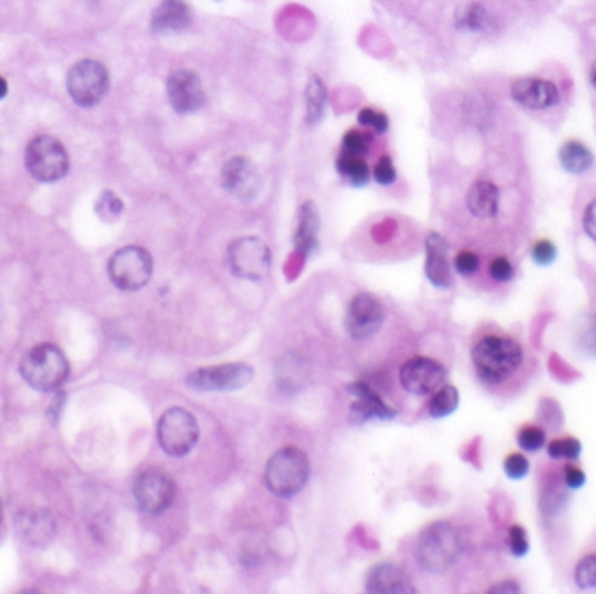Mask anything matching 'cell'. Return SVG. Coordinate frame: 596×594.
<instances>
[{
    "label": "cell",
    "instance_id": "1",
    "mask_svg": "<svg viewBox=\"0 0 596 594\" xmlns=\"http://www.w3.org/2000/svg\"><path fill=\"white\" fill-rule=\"evenodd\" d=\"M471 361L480 380L490 387H506L525 378L528 355L522 342L507 334H486L471 349Z\"/></svg>",
    "mask_w": 596,
    "mask_h": 594
},
{
    "label": "cell",
    "instance_id": "2",
    "mask_svg": "<svg viewBox=\"0 0 596 594\" xmlns=\"http://www.w3.org/2000/svg\"><path fill=\"white\" fill-rule=\"evenodd\" d=\"M463 537L450 521H434L420 534L417 544L419 565L429 574H445L463 555Z\"/></svg>",
    "mask_w": 596,
    "mask_h": 594
},
{
    "label": "cell",
    "instance_id": "3",
    "mask_svg": "<svg viewBox=\"0 0 596 594\" xmlns=\"http://www.w3.org/2000/svg\"><path fill=\"white\" fill-rule=\"evenodd\" d=\"M311 476L309 457L297 446L278 450L265 465L263 482L271 493L281 499H290L300 493Z\"/></svg>",
    "mask_w": 596,
    "mask_h": 594
},
{
    "label": "cell",
    "instance_id": "4",
    "mask_svg": "<svg viewBox=\"0 0 596 594\" xmlns=\"http://www.w3.org/2000/svg\"><path fill=\"white\" fill-rule=\"evenodd\" d=\"M19 373L32 389L51 392L67 382L70 377V365L58 345L40 344L21 357Z\"/></svg>",
    "mask_w": 596,
    "mask_h": 594
},
{
    "label": "cell",
    "instance_id": "5",
    "mask_svg": "<svg viewBox=\"0 0 596 594\" xmlns=\"http://www.w3.org/2000/svg\"><path fill=\"white\" fill-rule=\"evenodd\" d=\"M157 441L169 457H186L199 441L196 417L180 407L166 409L157 422Z\"/></svg>",
    "mask_w": 596,
    "mask_h": 594
},
{
    "label": "cell",
    "instance_id": "6",
    "mask_svg": "<svg viewBox=\"0 0 596 594\" xmlns=\"http://www.w3.org/2000/svg\"><path fill=\"white\" fill-rule=\"evenodd\" d=\"M25 166L37 182L53 184L69 173L70 159L59 140L37 136L25 150Z\"/></svg>",
    "mask_w": 596,
    "mask_h": 594
},
{
    "label": "cell",
    "instance_id": "7",
    "mask_svg": "<svg viewBox=\"0 0 596 594\" xmlns=\"http://www.w3.org/2000/svg\"><path fill=\"white\" fill-rule=\"evenodd\" d=\"M154 260L149 251L140 246L117 249L109 260V278L122 292H138L149 284Z\"/></svg>",
    "mask_w": 596,
    "mask_h": 594
},
{
    "label": "cell",
    "instance_id": "8",
    "mask_svg": "<svg viewBox=\"0 0 596 594\" xmlns=\"http://www.w3.org/2000/svg\"><path fill=\"white\" fill-rule=\"evenodd\" d=\"M227 263L236 278L261 281L271 272L272 255L269 246L261 239L255 236H246L229 244Z\"/></svg>",
    "mask_w": 596,
    "mask_h": 594
},
{
    "label": "cell",
    "instance_id": "9",
    "mask_svg": "<svg viewBox=\"0 0 596 594\" xmlns=\"http://www.w3.org/2000/svg\"><path fill=\"white\" fill-rule=\"evenodd\" d=\"M111 88L107 69L96 59H80L69 70L67 90L79 107L98 105Z\"/></svg>",
    "mask_w": 596,
    "mask_h": 594
},
{
    "label": "cell",
    "instance_id": "10",
    "mask_svg": "<svg viewBox=\"0 0 596 594\" xmlns=\"http://www.w3.org/2000/svg\"><path fill=\"white\" fill-rule=\"evenodd\" d=\"M253 380V368L246 363H225L206 366L186 377V386L199 392H230L242 389Z\"/></svg>",
    "mask_w": 596,
    "mask_h": 594
},
{
    "label": "cell",
    "instance_id": "11",
    "mask_svg": "<svg viewBox=\"0 0 596 594\" xmlns=\"http://www.w3.org/2000/svg\"><path fill=\"white\" fill-rule=\"evenodd\" d=\"M133 495L144 513L157 516L173 505L176 484L163 471L147 469L134 480Z\"/></svg>",
    "mask_w": 596,
    "mask_h": 594
},
{
    "label": "cell",
    "instance_id": "12",
    "mask_svg": "<svg viewBox=\"0 0 596 594\" xmlns=\"http://www.w3.org/2000/svg\"><path fill=\"white\" fill-rule=\"evenodd\" d=\"M447 370L443 365L431 357H411L401 370H399V382L401 387L415 394V396H429L434 394L442 386H445Z\"/></svg>",
    "mask_w": 596,
    "mask_h": 594
},
{
    "label": "cell",
    "instance_id": "13",
    "mask_svg": "<svg viewBox=\"0 0 596 594\" xmlns=\"http://www.w3.org/2000/svg\"><path fill=\"white\" fill-rule=\"evenodd\" d=\"M386 319L384 305L370 295L359 293L356 295L346 313V330L351 338L365 340L377 334Z\"/></svg>",
    "mask_w": 596,
    "mask_h": 594
},
{
    "label": "cell",
    "instance_id": "14",
    "mask_svg": "<svg viewBox=\"0 0 596 594\" xmlns=\"http://www.w3.org/2000/svg\"><path fill=\"white\" fill-rule=\"evenodd\" d=\"M169 103L178 113L197 111L206 103L205 88L199 75L192 70H175L166 84Z\"/></svg>",
    "mask_w": 596,
    "mask_h": 594
},
{
    "label": "cell",
    "instance_id": "15",
    "mask_svg": "<svg viewBox=\"0 0 596 594\" xmlns=\"http://www.w3.org/2000/svg\"><path fill=\"white\" fill-rule=\"evenodd\" d=\"M511 98L528 111H546L559 105V91L548 79L522 77L513 82Z\"/></svg>",
    "mask_w": 596,
    "mask_h": 594
},
{
    "label": "cell",
    "instance_id": "16",
    "mask_svg": "<svg viewBox=\"0 0 596 594\" xmlns=\"http://www.w3.org/2000/svg\"><path fill=\"white\" fill-rule=\"evenodd\" d=\"M19 539L32 547H46L57 536V523L49 511L40 507H27L16 516Z\"/></svg>",
    "mask_w": 596,
    "mask_h": 594
},
{
    "label": "cell",
    "instance_id": "17",
    "mask_svg": "<svg viewBox=\"0 0 596 594\" xmlns=\"http://www.w3.org/2000/svg\"><path fill=\"white\" fill-rule=\"evenodd\" d=\"M222 186L234 197L250 201L261 188V176L250 159L236 155L222 167Z\"/></svg>",
    "mask_w": 596,
    "mask_h": 594
},
{
    "label": "cell",
    "instance_id": "18",
    "mask_svg": "<svg viewBox=\"0 0 596 594\" xmlns=\"http://www.w3.org/2000/svg\"><path fill=\"white\" fill-rule=\"evenodd\" d=\"M347 390L357 398L349 408V419L356 426L367 424L373 419L391 420L398 415V411L386 405L384 399L367 382H355L347 386Z\"/></svg>",
    "mask_w": 596,
    "mask_h": 594
},
{
    "label": "cell",
    "instance_id": "19",
    "mask_svg": "<svg viewBox=\"0 0 596 594\" xmlns=\"http://www.w3.org/2000/svg\"><path fill=\"white\" fill-rule=\"evenodd\" d=\"M365 589L372 594H409L415 593L410 577L394 563H377L368 570L365 578Z\"/></svg>",
    "mask_w": 596,
    "mask_h": 594
},
{
    "label": "cell",
    "instance_id": "20",
    "mask_svg": "<svg viewBox=\"0 0 596 594\" xmlns=\"http://www.w3.org/2000/svg\"><path fill=\"white\" fill-rule=\"evenodd\" d=\"M424 270L436 288H450L453 282L452 265L448 260V244L438 232H431L426 239Z\"/></svg>",
    "mask_w": 596,
    "mask_h": 594
},
{
    "label": "cell",
    "instance_id": "21",
    "mask_svg": "<svg viewBox=\"0 0 596 594\" xmlns=\"http://www.w3.org/2000/svg\"><path fill=\"white\" fill-rule=\"evenodd\" d=\"M190 9L186 0H163L152 15L155 34H178L190 27Z\"/></svg>",
    "mask_w": 596,
    "mask_h": 594
},
{
    "label": "cell",
    "instance_id": "22",
    "mask_svg": "<svg viewBox=\"0 0 596 594\" xmlns=\"http://www.w3.org/2000/svg\"><path fill=\"white\" fill-rule=\"evenodd\" d=\"M499 201H501L499 188L488 180H480L473 184L467 192V207L476 218L495 217L499 211Z\"/></svg>",
    "mask_w": 596,
    "mask_h": 594
},
{
    "label": "cell",
    "instance_id": "23",
    "mask_svg": "<svg viewBox=\"0 0 596 594\" xmlns=\"http://www.w3.org/2000/svg\"><path fill=\"white\" fill-rule=\"evenodd\" d=\"M317 232H319V217L316 206L305 203L300 207L298 215V227L295 232V248L302 255L314 253L317 246Z\"/></svg>",
    "mask_w": 596,
    "mask_h": 594
},
{
    "label": "cell",
    "instance_id": "24",
    "mask_svg": "<svg viewBox=\"0 0 596 594\" xmlns=\"http://www.w3.org/2000/svg\"><path fill=\"white\" fill-rule=\"evenodd\" d=\"M309 372L297 354H284L276 365V378L282 390H298L307 380Z\"/></svg>",
    "mask_w": 596,
    "mask_h": 594
},
{
    "label": "cell",
    "instance_id": "25",
    "mask_svg": "<svg viewBox=\"0 0 596 594\" xmlns=\"http://www.w3.org/2000/svg\"><path fill=\"white\" fill-rule=\"evenodd\" d=\"M559 163L569 173H584L593 166V154L580 142L570 140L559 149Z\"/></svg>",
    "mask_w": 596,
    "mask_h": 594
},
{
    "label": "cell",
    "instance_id": "26",
    "mask_svg": "<svg viewBox=\"0 0 596 594\" xmlns=\"http://www.w3.org/2000/svg\"><path fill=\"white\" fill-rule=\"evenodd\" d=\"M336 169L351 186H367L368 180H370L368 164L365 163L363 157H357V155H351V154L342 152L338 155V161H336Z\"/></svg>",
    "mask_w": 596,
    "mask_h": 594
},
{
    "label": "cell",
    "instance_id": "27",
    "mask_svg": "<svg viewBox=\"0 0 596 594\" xmlns=\"http://www.w3.org/2000/svg\"><path fill=\"white\" fill-rule=\"evenodd\" d=\"M326 88L323 84V80L313 75L307 82V90H305V111H307V122L309 124H316L323 119V113L326 109Z\"/></svg>",
    "mask_w": 596,
    "mask_h": 594
},
{
    "label": "cell",
    "instance_id": "28",
    "mask_svg": "<svg viewBox=\"0 0 596 594\" xmlns=\"http://www.w3.org/2000/svg\"><path fill=\"white\" fill-rule=\"evenodd\" d=\"M459 408V390L453 386H442L429 401V415L432 419H445Z\"/></svg>",
    "mask_w": 596,
    "mask_h": 594
},
{
    "label": "cell",
    "instance_id": "29",
    "mask_svg": "<svg viewBox=\"0 0 596 594\" xmlns=\"http://www.w3.org/2000/svg\"><path fill=\"white\" fill-rule=\"evenodd\" d=\"M494 19L482 4H471L457 16V27L467 32H484L492 27Z\"/></svg>",
    "mask_w": 596,
    "mask_h": 594
},
{
    "label": "cell",
    "instance_id": "30",
    "mask_svg": "<svg viewBox=\"0 0 596 594\" xmlns=\"http://www.w3.org/2000/svg\"><path fill=\"white\" fill-rule=\"evenodd\" d=\"M580 451H582V445L579 441L578 438L574 436H563V438H557L553 441H549L548 445V455L553 459V461H578L580 457Z\"/></svg>",
    "mask_w": 596,
    "mask_h": 594
},
{
    "label": "cell",
    "instance_id": "31",
    "mask_svg": "<svg viewBox=\"0 0 596 594\" xmlns=\"http://www.w3.org/2000/svg\"><path fill=\"white\" fill-rule=\"evenodd\" d=\"M94 211H96V215H98L100 220L112 223L115 222V220H119V217L122 215L124 205H122V201H121L113 192H111V190H105V192L98 197L96 206H94Z\"/></svg>",
    "mask_w": 596,
    "mask_h": 594
},
{
    "label": "cell",
    "instance_id": "32",
    "mask_svg": "<svg viewBox=\"0 0 596 594\" xmlns=\"http://www.w3.org/2000/svg\"><path fill=\"white\" fill-rule=\"evenodd\" d=\"M516 441L522 450L534 453L546 446V432H544V429L536 424H528L518 430Z\"/></svg>",
    "mask_w": 596,
    "mask_h": 594
},
{
    "label": "cell",
    "instance_id": "33",
    "mask_svg": "<svg viewBox=\"0 0 596 594\" xmlns=\"http://www.w3.org/2000/svg\"><path fill=\"white\" fill-rule=\"evenodd\" d=\"M576 584L580 589H595L596 588V555L582 557L576 567Z\"/></svg>",
    "mask_w": 596,
    "mask_h": 594
},
{
    "label": "cell",
    "instance_id": "34",
    "mask_svg": "<svg viewBox=\"0 0 596 594\" xmlns=\"http://www.w3.org/2000/svg\"><path fill=\"white\" fill-rule=\"evenodd\" d=\"M370 149V140L367 134H363L361 131H349L346 136H344V142H342V152L346 154H351V155H357V157H363L367 152Z\"/></svg>",
    "mask_w": 596,
    "mask_h": 594
},
{
    "label": "cell",
    "instance_id": "35",
    "mask_svg": "<svg viewBox=\"0 0 596 594\" xmlns=\"http://www.w3.org/2000/svg\"><path fill=\"white\" fill-rule=\"evenodd\" d=\"M530 471V462L523 453H511L504 461V472L509 480H523Z\"/></svg>",
    "mask_w": 596,
    "mask_h": 594
},
{
    "label": "cell",
    "instance_id": "36",
    "mask_svg": "<svg viewBox=\"0 0 596 594\" xmlns=\"http://www.w3.org/2000/svg\"><path fill=\"white\" fill-rule=\"evenodd\" d=\"M507 542H509V551H511L513 557H527V553L530 549V544H528V537H527V532H525L523 526L513 525L509 528V534H507Z\"/></svg>",
    "mask_w": 596,
    "mask_h": 594
},
{
    "label": "cell",
    "instance_id": "37",
    "mask_svg": "<svg viewBox=\"0 0 596 594\" xmlns=\"http://www.w3.org/2000/svg\"><path fill=\"white\" fill-rule=\"evenodd\" d=\"M357 121H359L361 126L372 128L377 133H386L389 128L388 117L384 113H380V111H373V109H363V111H359Z\"/></svg>",
    "mask_w": 596,
    "mask_h": 594
},
{
    "label": "cell",
    "instance_id": "38",
    "mask_svg": "<svg viewBox=\"0 0 596 594\" xmlns=\"http://www.w3.org/2000/svg\"><path fill=\"white\" fill-rule=\"evenodd\" d=\"M557 246L549 239H539L532 248V259L537 265H551L557 259Z\"/></svg>",
    "mask_w": 596,
    "mask_h": 594
},
{
    "label": "cell",
    "instance_id": "39",
    "mask_svg": "<svg viewBox=\"0 0 596 594\" xmlns=\"http://www.w3.org/2000/svg\"><path fill=\"white\" fill-rule=\"evenodd\" d=\"M453 267L461 276H473L480 269V259L473 251H461L453 260Z\"/></svg>",
    "mask_w": 596,
    "mask_h": 594
},
{
    "label": "cell",
    "instance_id": "40",
    "mask_svg": "<svg viewBox=\"0 0 596 594\" xmlns=\"http://www.w3.org/2000/svg\"><path fill=\"white\" fill-rule=\"evenodd\" d=\"M490 276L497 282H507L515 278V267L506 257H497L490 263Z\"/></svg>",
    "mask_w": 596,
    "mask_h": 594
},
{
    "label": "cell",
    "instance_id": "41",
    "mask_svg": "<svg viewBox=\"0 0 596 594\" xmlns=\"http://www.w3.org/2000/svg\"><path fill=\"white\" fill-rule=\"evenodd\" d=\"M373 175H375L377 184H380V186H391L392 182L396 180V167L392 164L391 157L384 155L377 163V166L373 169Z\"/></svg>",
    "mask_w": 596,
    "mask_h": 594
},
{
    "label": "cell",
    "instance_id": "42",
    "mask_svg": "<svg viewBox=\"0 0 596 594\" xmlns=\"http://www.w3.org/2000/svg\"><path fill=\"white\" fill-rule=\"evenodd\" d=\"M563 482L567 484V488L579 490L586 483V474L578 465L567 464L563 469Z\"/></svg>",
    "mask_w": 596,
    "mask_h": 594
},
{
    "label": "cell",
    "instance_id": "43",
    "mask_svg": "<svg viewBox=\"0 0 596 594\" xmlns=\"http://www.w3.org/2000/svg\"><path fill=\"white\" fill-rule=\"evenodd\" d=\"M582 227H584V232L588 234V238L596 242V199L586 206L584 217H582Z\"/></svg>",
    "mask_w": 596,
    "mask_h": 594
},
{
    "label": "cell",
    "instance_id": "44",
    "mask_svg": "<svg viewBox=\"0 0 596 594\" xmlns=\"http://www.w3.org/2000/svg\"><path fill=\"white\" fill-rule=\"evenodd\" d=\"M488 593H520V586L515 580H504L488 589Z\"/></svg>",
    "mask_w": 596,
    "mask_h": 594
},
{
    "label": "cell",
    "instance_id": "45",
    "mask_svg": "<svg viewBox=\"0 0 596 594\" xmlns=\"http://www.w3.org/2000/svg\"><path fill=\"white\" fill-rule=\"evenodd\" d=\"M7 94V82L4 77H0V100Z\"/></svg>",
    "mask_w": 596,
    "mask_h": 594
},
{
    "label": "cell",
    "instance_id": "46",
    "mask_svg": "<svg viewBox=\"0 0 596 594\" xmlns=\"http://www.w3.org/2000/svg\"><path fill=\"white\" fill-rule=\"evenodd\" d=\"M593 80H595V84H596V74H595V77H593Z\"/></svg>",
    "mask_w": 596,
    "mask_h": 594
}]
</instances>
